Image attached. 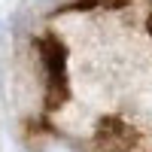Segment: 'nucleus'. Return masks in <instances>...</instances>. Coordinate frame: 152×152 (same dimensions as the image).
<instances>
[{
  "mask_svg": "<svg viewBox=\"0 0 152 152\" xmlns=\"http://www.w3.org/2000/svg\"><path fill=\"white\" fill-rule=\"evenodd\" d=\"M43 152H79V149L67 140H49V143H43Z\"/></svg>",
  "mask_w": 152,
  "mask_h": 152,
  "instance_id": "nucleus-1",
  "label": "nucleus"
}]
</instances>
